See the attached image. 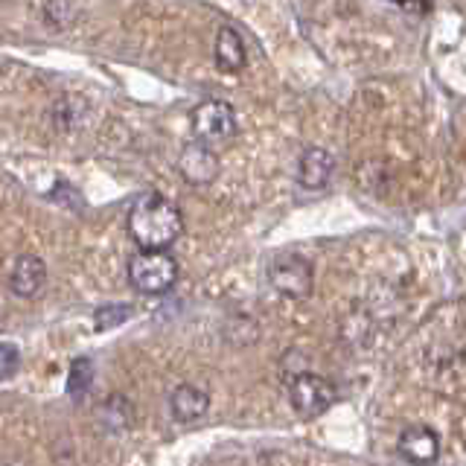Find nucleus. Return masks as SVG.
I'll return each mask as SVG.
<instances>
[{"instance_id": "obj_1", "label": "nucleus", "mask_w": 466, "mask_h": 466, "mask_svg": "<svg viewBox=\"0 0 466 466\" xmlns=\"http://www.w3.org/2000/svg\"><path fill=\"white\" fill-rule=\"evenodd\" d=\"M128 237L143 251H167L184 233V216L160 193H146L128 208Z\"/></svg>"}, {"instance_id": "obj_2", "label": "nucleus", "mask_w": 466, "mask_h": 466, "mask_svg": "<svg viewBox=\"0 0 466 466\" xmlns=\"http://www.w3.org/2000/svg\"><path fill=\"white\" fill-rule=\"evenodd\" d=\"M128 283L140 295H167L178 283V262L169 251H140L128 259Z\"/></svg>"}, {"instance_id": "obj_3", "label": "nucleus", "mask_w": 466, "mask_h": 466, "mask_svg": "<svg viewBox=\"0 0 466 466\" xmlns=\"http://www.w3.org/2000/svg\"><path fill=\"white\" fill-rule=\"evenodd\" d=\"M268 283L274 286V291H280L283 298L306 300L312 295V286H315V268L303 254L283 251L268 262Z\"/></svg>"}, {"instance_id": "obj_4", "label": "nucleus", "mask_w": 466, "mask_h": 466, "mask_svg": "<svg viewBox=\"0 0 466 466\" xmlns=\"http://www.w3.org/2000/svg\"><path fill=\"white\" fill-rule=\"evenodd\" d=\"M289 402L300 420H318L335 402V385L318 373H298L289 382Z\"/></svg>"}, {"instance_id": "obj_5", "label": "nucleus", "mask_w": 466, "mask_h": 466, "mask_svg": "<svg viewBox=\"0 0 466 466\" xmlns=\"http://www.w3.org/2000/svg\"><path fill=\"white\" fill-rule=\"evenodd\" d=\"M193 135L198 143L225 146L237 135V111L225 99H208L193 111Z\"/></svg>"}, {"instance_id": "obj_6", "label": "nucleus", "mask_w": 466, "mask_h": 466, "mask_svg": "<svg viewBox=\"0 0 466 466\" xmlns=\"http://www.w3.org/2000/svg\"><path fill=\"white\" fill-rule=\"evenodd\" d=\"M178 172L181 178L196 184V187H204V184H213L218 178V172H222V164H218V155L213 146L208 143H187L181 149V157H178Z\"/></svg>"}, {"instance_id": "obj_7", "label": "nucleus", "mask_w": 466, "mask_h": 466, "mask_svg": "<svg viewBox=\"0 0 466 466\" xmlns=\"http://www.w3.org/2000/svg\"><path fill=\"white\" fill-rule=\"evenodd\" d=\"M400 455L414 466H431L441 458V437L429 426H408L400 434Z\"/></svg>"}, {"instance_id": "obj_8", "label": "nucleus", "mask_w": 466, "mask_h": 466, "mask_svg": "<svg viewBox=\"0 0 466 466\" xmlns=\"http://www.w3.org/2000/svg\"><path fill=\"white\" fill-rule=\"evenodd\" d=\"M47 283V266L35 254H24L15 259L12 274H9V289L18 298H35L38 291Z\"/></svg>"}, {"instance_id": "obj_9", "label": "nucleus", "mask_w": 466, "mask_h": 466, "mask_svg": "<svg viewBox=\"0 0 466 466\" xmlns=\"http://www.w3.org/2000/svg\"><path fill=\"white\" fill-rule=\"evenodd\" d=\"M332 169H335V160L327 149L320 146H309V149L300 152L298 160V184L303 189H324L332 178Z\"/></svg>"}, {"instance_id": "obj_10", "label": "nucleus", "mask_w": 466, "mask_h": 466, "mask_svg": "<svg viewBox=\"0 0 466 466\" xmlns=\"http://www.w3.org/2000/svg\"><path fill=\"white\" fill-rule=\"evenodd\" d=\"M169 408L178 422H196L210 411V393L198 385H178L169 397Z\"/></svg>"}, {"instance_id": "obj_11", "label": "nucleus", "mask_w": 466, "mask_h": 466, "mask_svg": "<svg viewBox=\"0 0 466 466\" xmlns=\"http://www.w3.org/2000/svg\"><path fill=\"white\" fill-rule=\"evenodd\" d=\"M245 41L233 26H222L216 35V65L222 73H237L245 67Z\"/></svg>"}, {"instance_id": "obj_12", "label": "nucleus", "mask_w": 466, "mask_h": 466, "mask_svg": "<svg viewBox=\"0 0 466 466\" xmlns=\"http://www.w3.org/2000/svg\"><path fill=\"white\" fill-rule=\"evenodd\" d=\"M94 361L87 359V356H79V359H73L70 364V373H67V393L73 400H82L87 397V390L94 388Z\"/></svg>"}, {"instance_id": "obj_13", "label": "nucleus", "mask_w": 466, "mask_h": 466, "mask_svg": "<svg viewBox=\"0 0 466 466\" xmlns=\"http://www.w3.org/2000/svg\"><path fill=\"white\" fill-rule=\"evenodd\" d=\"M135 315V309H131L128 303H111V306H99V309L94 312V329L96 332H108L114 327L126 324V320Z\"/></svg>"}, {"instance_id": "obj_14", "label": "nucleus", "mask_w": 466, "mask_h": 466, "mask_svg": "<svg viewBox=\"0 0 466 466\" xmlns=\"http://www.w3.org/2000/svg\"><path fill=\"white\" fill-rule=\"evenodd\" d=\"M18 368H21V350L15 344H9V341H4V344H0V379L15 376V373H18Z\"/></svg>"}, {"instance_id": "obj_15", "label": "nucleus", "mask_w": 466, "mask_h": 466, "mask_svg": "<svg viewBox=\"0 0 466 466\" xmlns=\"http://www.w3.org/2000/svg\"><path fill=\"white\" fill-rule=\"evenodd\" d=\"M0 466H9V463H0Z\"/></svg>"}]
</instances>
